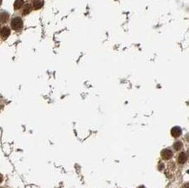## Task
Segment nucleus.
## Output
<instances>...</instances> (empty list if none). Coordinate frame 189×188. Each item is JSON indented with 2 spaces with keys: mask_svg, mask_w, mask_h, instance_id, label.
Masks as SVG:
<instances>
[{
  "mask_svg": "<svg viewBox=\"0 0 189 188\" xmlns=\"http://www.w3.org/2000/svg\"><path fill=\"white\" fill-rule=\"evenodd\" d=\"M181 133H182V130H181V128L179 127V126H174V127L172 128V130H171V135H172L173 138H179V137H180Z\"/></svg>",
  "mask_w": 189,
  "mask_h": 188,
  "instance_id": "obj_5",
  "label": "nucleus"
},
{
  "mask_svg": "<svg viewBox=\"0 0 189 188\" xmlns=\"http://www.w3.org/2000/svg\"><path fill=\"white\" fill-rule=\"evenodd\" d=\"M139 188H145V186H139Z\"/></svg>",
  "mask_w": 189,
  "mask_h": 188,
  "instance_id": "obj_13",
  "label": "nucleus"
},
{
  "mask_svg": "<svg viewBox=\"0 0 189 188\" xmlns=\"http://www.w3.org/2000/svg\"><path fill=\"white\" fill-rule=\"evenodd\" d=\"M172 157V152L170 149H164L161 152V158L164 160H169Z\"/></svg>",
  "mask_w": 189,
  "mask_h": 188,
  "instance_id": "obj_2",
  "label": "nucleus"
},
{
  "mask_svg": "<svg viewBox=\"0 0 189 188\" xmlns=\"http://www.w3.org/2000/svg\"><path fill=\"white\" fill-rule=\"evenodd\" d=\"M1 4H2V0H0V6H1Z\"/></svg>",
  "mask_w": 189,
  "mask_h": 188,
  "instance_id": "obj_14",
  "label": "nucleus"
},
{
  "mask_svg": "<svg viewBox=\"0 0 189 188\" xmlns=\"http://www.w3.org/2000/svg\"><path fill=\"white\" fill-rule=\"evenodd\" d=\"M0 29H1V27H0Z\"/></svg>",
  "mask_w": 189,
  "mask_h": 188,
  "instance_id": "obj_15",
  "label": "nucleus"
},
{
  "mask_svg": "<svg viewBox=\"0 0 189 188\" xmlns=\"http://www.w3.org/2000/svg\"><path fill=\"white\" fill-rule=\"evenodd\" d=\"M2 180H3V177H2V175H1V174H0V183L2 182Z\"/></svg>",
  "mask_w": 189,
  "mask_h": 188,
  "instance_id": "obj_12",
  "label": "nucleus"
},
{
  "mask_svg": "<svg viewBox=\"0 0 189 188\" xmlns=\"http://www.w3.org/2000/svg\"><path fill=\"white\" fill-rule=\"evenodd\" d=\"M23 6H24V0H16L14 3V9L19 10L23 7Z\"/></svg>",
  "mask_w": 189,
  "mask_h": 188,
  "instance_id": "obj_8",
  "label": "nucleus"
},
{
  "mask_svg": "<svg viewBox=\"0 0 189 188\" xmlns=\"http://www.w3.org/2000/svg\"><path fill=\"white\" fill-rule=\"evenodd\" d=\"M10 15L6 12H0V23L1 24H6L9 20Z\"/></svg>",
  "mask_w": 189,
  "mask_h": 188,
  "instance_id": "obj_6",
  "label": "nucleus"
},
{
  "mask_svg": "<svg viewBox=\"0 0 189 188\" xmlns=\"http://www.w3.org/2000/svg\"><path fill=\"white\" fill-rule=\"evenodd\" d=\"M44 6V1L43 0H35L32 4V6H33V9L34 10H39L40 8H42Z\"/></svg>",
  "mask_w": 189,
  "mask_h": 188,
  "instance_id": "obj_7",
  "label": "nucleus"
},
{
  "mask_svg": "<svg viewBox=\"0 0 189 188\" xmlns=\"http://www.w3.org/2000/svg\"><path fill=\"white\" fill-rule=\"evenodd\" d=\"M10 34H11V30L8 27H4L1 31H0V36H1V39L3 40L7 39Z\"/></svg>",
  "mask_w": 189,
  "mask_h": 188,
  "instance_id": "obj_3",
  "label": "nucleus"
},
{
  "mask_svg": "<svg viewBox=\"0 0 189 188\" xmlns=\"http://www.w3.org/2000/svg\"><path fill=\"white\" fill-rule=\"evenodd\" d=\"M32 6L31 5H26L25 6V7H24V9H23V12H22V14L25 16V15H27V14H29L31 12H32Z\"/></svg>",
  "mask_w": 189,
  "mask_h": 188,
  "instance_id": "obj_9",
  "label": "nucleus"
},
{
  "mask_svg": "<svg viewBox=\"0 0 189 188\" xmlns=\"http://www.w3.org/2000/svg\"><path fill=\"white\" fill-rule=\"evenodd\" d=\"M187 158H188L187 153L185 152H181V153L179 154V156H178V158H177V160H178V163H179V164L183 165V164H185V163L187 161Z\"/></svg>",
  "mask_w": 189,
  "mask_h": 188,
  "instance_id": "obj_4",
  "label": "nucleus"
},
{
  "mask_svg": "<svg viewBox=\"0 0 189 188\" xmlns=\"http://www.w3.org/2000/svg\"><path fill=\"white\" fill-rule=\"evenodd\" d=\"M11 26L14 31L19 32L23 28V20L21 19V18L19 17L14 18L11 22Z\"/></svg>",
  "mask_w": 189,
  "mask_h": 188,
  "instance_id": "obj_1",
  "label": "nucleus"
},
{
  "mask_svg": "<svg viewBox=\"0 0 189 188\" xmlns=\"http://www.w3.org/2000/svg\"><path fill=\"white\" fill-rule=\"evenodd\" d=\"M173 147H174V150H176V151H179V150L182 149V147H183V144H182L181 141H176V142L173 144Z\"/></svg>",
  "mask_w": 189,
  "mask_h": 188,
  "instance_id": "obj_10",
  "label": "nucleus"
},
{
  "mask_svg": "<svg viewBox=\"0 0 189 188\" xmlns=\"http://www.w3.org/2000/svg\"><path fill=\"white\" fill-rule=\"evenodd\" d=\"M181 188H189V184H188V183H186V184H184V185H183V186H182Z\"/></svg>",
  "mask_w": 189,
  "mask_h": 188,
  "instance_id": "obj_11",
  "label": "nucleus"
}]
</instances>
